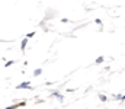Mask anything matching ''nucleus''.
Masks as SVG:
<instances>
[{"instance_id": "obj_2", "label": "nucleus", "mask_w": 125, "mask_h": 109, "mask_svg": "<svg viewBox=\"0 0 125 109\" xmlns=\"http://www.w3.org/2000/svg\"><path fill=\"white\" fill-rule=\"evenodd\" d=\"M26 44H28V39L25 38V39L22 41V44H21V48H22V50H25V47H26Z\"/></svg>"}, {"instance_id": "obj_3", "label": "nucleus", "mask_w": 125, "mask_h": 109, "mask_svg": "<svg viewBox=\"0 0 125 109\" xmlns=\"http://www.w3.org/2000/svg\"><path fill=\"white\" fill-rule=\"evenodd\" d=\"M41 73H42V70H41V69H36V70H35V71H33V76H35V77H36V76H39V74H41Z\"/></svg>"}, {"instance_id": "obj_8", "label": "nucleus", "mask_w": 125, "mask_h": 109, "mask_svg": "<svg viewBox=\"0 0 125 109\" xmlns=\"http://www.w3.org/2000/svg\"><path fill=\"white\" fill-rule=\"evenodd\" d=\"M122 99H125V95H124V96H122Z\"/></svg>"}, {"instance_id": "obj_4", "label": "nucleus", "mask_w": 125, "mask_h": 109, "mask_svg": "<svg viewBox=\"0 0 125 109\" xmlns=\"http://www.w3.org/2000/svg\"><path fill=\"white\" fill-rule=\"evenodd\" d=\"M100 63H103V57H97L96 58V64H100Z\"/></svg>"}, {"instance_id": "obj_7", "label": "nucleus", "mask_w": 125, "mask_h": 109, "mask_svg": "<svg viewBox=\"0 0 125 109\" xmlns=\"http://www.w3.org/2000/svg\"><path fill=\"white\" fill-rule=\"evenodd\" d=\"M33 35H35V32H29L26 36H28V38H31V36H33Z\"/></svg>"}, {"instance_id": "obj_1", "label": "nucleus", "mask_w": 125, "mask_h": 109, "mask_svg": "<svg viewBox=\"0 0 125 109\" xmlns=\"http://www.w3.org/2000/svg\"><path fill=\"white\" fill-rule=\"evenodd\" d=\"M29 87H31V83L29 81H25V83H22V84L18 86V89H29Z\"/></svg>"}, {"instance_id": "obj_6", "label": "nucleus", "mask_w": 125, "mask_h": 109, "mask_svg": "<svg viewBox=\"0 0 125 109\" xmlns=\"http://www.w3.org/2000/svg\"><path fill=\"white\" fill-rule=\"evenodd\" d=\"M13 63H15V61H9V63H6V67H9V66H12Z\"/></svg>"}, {"instance_id": "obj_5", "label": "nucleus", "mask_w": 125, "mask_h": 109, "mask_svg": "<svg viewBox=\"0 0 125 109\" xmlns=\"http://www.w3.org/2000/svg\"><path fill=\"white\" fill-rule=\"evenodd\" d=\"M99 99H100L102 102H106V96H103V95H99Z\"/></svg>"}]
</instances>
